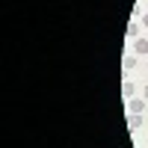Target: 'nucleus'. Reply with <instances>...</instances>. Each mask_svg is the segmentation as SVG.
I'll return each instance as SVG.
<instances>
[{"label": "nucleus", "instance_id": "nucleus-1", "mask_svg": "<svg viewBox=\"0 0 148 148\" xmlns=\"http://www.w3.org/2000/svg\"><path fill=\"white\" fill-rule=\"evenodd\" d=\"M127 125H130V130H136V127L142 125V119H139V113H133V116L127 119Z\"/></svg>", "mask_w": 148, "mask_h": 148}, {"label": "nucleus", "instance_id": "nucleus-2", "mask_svg": "<svg viewBox=\"0 0 148 148\" xmlns=\"http://www.w3.org/2000/svg\"><path fill=\"white\" fill-rule=\"evenodd\" d=\"M127 36H130V39H136V36H139V24H127Z\"/></svg>", "mask_w": 148, "mask_h": 148}, {"label": "nucleus", "instance_id": "nucleus-3", "mask_svg": "<svg viewBox=\"0 0 148 148\" xmlns=\"http://www.w3.org/2000/svg\"><path fill=\"white\" fill-rule=\"evenodd\" d=\"M136 53H148V42L145 39H136Z\"/></svg>", "mask_w": 148, "mask_h": 148}, {"label": "nucleus", "instance_id": "nucleus-4", "mask_svg": "<svg viewBox=\"0 0 148 148\" xmlns=\"http://www.w3.org/2000/svg\"><path fill=\"white\" fill-rule=\"evenodd\" d=\"M130 110H133V113H139V110H142V101H139V98H133V101H130Z\"/></svg>", "mask_w": 148, "mask_h": 148}, {"label": "nucleus", "instance_id": "nucleus-5", "mask_svg": "<svg viewBox=\"0 0 148 148\" xmlns=\"http://www.w3.org/2000/svg\"><path fill=\"white\" fill-rule=\"evenodd\" d=\"M133 65H136V59H133V56H125V71H130Z\"/></svg>", "mask_w": 148, "mask_h": 148}, {"label": "nucleus", "instance_id": "nucleus-6", "mask_svg": "<svg viewBox=\"0 0 148 148\" xmlns=\"http://www.w3.org/2000/svg\"><path fill=\"white\" fill-rule=\"evenodd\" d=\"M125 95L133 98V83H130V80H125Z\"/></svg>", "mask_w": 148, "mask_h": 148}, {"label": "nucleus", "instance_id": "nucleus-7", "mask_svg": "<svg viewBox=\"0 0 148 148\" xmlns=\"http://www.w3.org/2000/svg\"><path fill=\"white\" fill-rule=\"evenodd\" d=\"M142 27H148V15H145V18H142Z\"/></svg>", "mask_w": 148, "mask_h": 148}]
</instances>
